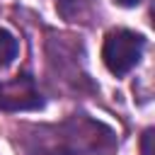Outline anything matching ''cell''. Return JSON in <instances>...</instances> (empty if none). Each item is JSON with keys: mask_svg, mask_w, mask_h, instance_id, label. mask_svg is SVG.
Returning <instances> with one entry per match:
<instances>
[{"mask_svg": "<svg viewBox=\"0 0 155 155\" xmlns=\"http://www.w3.org/2000/svg\"><path fill=\"white\" fill-rule=\"evenodd\" d=\"M145 51V36L131 29H111L104 36L102 46V61L111 75H126L133 70Z\"/></svg>", "mask_w": 155, "mask_h": 155, "instance_id": "6da1fadb", "label": "cell"}, {"mask_svg": "<svg viewBox=\"0 0 155 155\" xmlns=\"http://www.w3.org/2000/svg\"><path fill=\"white\" fill-rule=\"evenodd\" d=\"M104 128L99 121H92L87 116H73L61 126L63 140L75 153H111L114 150V133L97 136V131Z\"/></svg>", "mask_w": 155, "mask_h": 155, "instance_id": "7a4b0ae2", "label": "cell"}, {"mask_svg": "<svg viewBox=\"0 0 155 155\" xmlns=\"http://www.w3.org/2000/svg\"><path fill=\"white\" fill-rule=\"evenodd\" d=\"M41 107H44V97L29 73H19L10 80H0L2 111H36Z\"/></svg>", "mask_w": 155, "mask_h": 155, "instance_id": "3957f363", "label": "cell"}, {"mask_svg": "<svg viewBox=\"0 0 155 155\" xmlns=\"http://www.w3.org/2000/svg\"><path fill=\"white\" fill-rule=\"evenodd\" d=\"M22 155H78L63 136H31L22 143Z\"/></svg>", "mask_w": 155, "mask_h": 155, "instance_id": "277c9868", "label": "cell"}, {"mask_svg": "<svg viewBox=\"0 0 155 155\" xmlns=\"http://www.w3.org/2000/svg\"><path fill=\"white\" fill-rule=\"evenodd\" d=\"M19 53V41L15 39L12 31L0 27V68H7Z\"/></svg>", "mask_w": 155, "mask_h": 155, "instance_id": "5b68a950", "label": "cell"}, {"mask_svg": "<svg viewBox=\"0 0 155 155\" xmlns=\"http://www.w3.org/2000/svg\"><path fill=\"white\" fill-rule=\"evenodd\" d=\"M153 128H145L143 138H140V155H153Z\"/></svg>", "mask_w": 155, "mask_h": 155, "instance_id": "8992f818", "label": "cell"}, {"mask_svg": "<svg viewBox=\"0 0 155 155\" xmlns=\"http://www.w3.org/2000/svg\"><path fill=\"white\" fill-rule=\"evenodd\" d=\"M116 5H121V7H136L140 0H114Z\"/></svg>", "mask_w": 155, "mask_h": 155, "instance_id": "52a82bcc", "label": "cell"}]
</instances>
